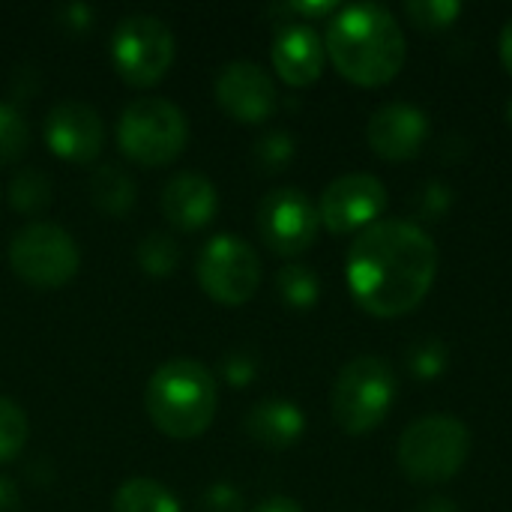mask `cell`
I'll return each mask as SVG.
<instances>
[{"label":"cell","instance_id":"6da1fadb","mask_svg":"<svg viewBox=\"0 0 512 512\" xmlns=\"http://www.w3.org/2000/svg\"><path fill=\"white\" fill-rule=\"evenodd\" d=\"M438 264V243L423 225L381 219L351 240L345 279L363 312L375 318H402L429 297Z\"/></svg>","mask_w":512,"mask_h":512},{"label":"cell","instance_id":"7a4b0ae2","mask_svg":"<svg viewBox=\"0 0 512 512\" xmlns=\"http://www.w3.org/2000/svg\"><path fill=\"white\" fill-rule=\"evenodd\" d=\"M324 51L336 72L360 87L390 84L408 57V42L396 15L381 3L339 6L324 33Z\"/></svg>","mask_w":512,"mask_h":512},{"label":"cell","instance_id":"3957f363","mask_svg":"<svg viewBox=\"0 0 512 512\" xmlns=\"http://www.w3.org/2000/svg\"><path fill=\"white\" fill-rule=\"evenodd\" d=\"M219 390L213 372L192 360H165L147 381L144 408L153 426L171 438H198L216 417Z\"/></svg>","mask_w":512,"mask_h":512},{"label":"cell","instance_id":"277c9868","mask_svg":"<svg viewBox=\"0 0 512 512\" xmlns=\"http://www.w3.org/2000/svg\"><path fill=\"white\" fill-rule=\"evenodd\" d=\"M471 456V432L459 417L429 414L405 426L396 444V462L411 483L438 486L453 480Z\"/></svg>","mask_w":512,"mask_h":512},{"label":"cell","instance_id":"5b68a950","mask_svg":"<svg viewBox=\"0 0 512 512\" xmlns=\"http://www.w3.org/2000/svg\"><path fill=\"white\" fill-rule=\"evenodd\" d=\"M396 393H399L396 372L384 357L378 354L354 357L336 375L333 396H330L333 420L342 432L354 438L369 435L387 420Z\"/></svg>","mask_w":512,"mask_h":512},{"label":"cell","instance_id":"8992f818","mask_svg":"<svg viewBox=\"0 0 512 512\" xmlns=\"http://www.w3.org/2000/svg\"><path fill=\"white\" fill-rule=\"evenodd\" d=\"M117 141L129 159L141 165H165L186 147L189 123L171 99L138 96L120 111Z\"/></svg>","mask_w":512,"mask_h":512},{"label":"cell","instance_id":"52a82bcc","mask_svg":"<svg viewBox=\"0 0 512 512\" xmlns=\"http://www.w3.org/2000/svg\"><path fill=\"white\" fill-rule=\"evenodd\" d=\"M9 264L33 288H60L78 273L81 252L66 228L27 222L9 240Z\"/></svg>","mask_w":512,"mask_h":512},{"label":"cell","instance_id":"ba28073f","mask_svg":"<svg viewBox=\"0 0 512 512\" xmlns=\"http://www.w3.org/2000/svg\"><path fill=\"white\" fill-rule=\"evenodd\" d=\"M111 57L123 81L153 84L174 60V33L150 12L123 15L111 30Z\"/></svg>","mask_w":512,"mask_h":512},{"label":"cell","instance_id":"9c48e42d","mask_svg":"<svg viewBox=\"0 0 512 512\" xmlns=\"http://www.w3.org/2000/svg\"><path fill=\"white\" fill-rule=\"evenodd\" d=\"M195 273L201 288L213 300L225 306H240L255 297L261 285V258L243 237L216 234L198 252Z\"/></svg>","mask_w":512,"mask_h":512},{"label":"cell","instance_id":"30bf717a","mask_svg":"<svg viewBox=\"0 0 512 512\" xmlns=\"http://www.w3.org/2000/svg\"><path fill=\"white\" fill-rule=\"evenodd\" d=\"M321 216L312 198L297 186H276L258 204V234L270 252L297 258L318 240Z\"/></svg>","mask_w":512,"mask_h":512},{"label":"cell","instance_id":"8fae6325","mask_svg":"<svg viewBox=\"0 0 512 512\" xmlns=\"http://www.w3.org/2000/svg\"><path fill=\"white\" fill-rule=\"evenodd\" d=\"M387 186L369 171H348L327 183L318 201L321 225L330 234H354L381 222L387 210Z\"/></svg>","mask_w":512,"mask_h":512},{"label":"cell","instance_id":"7c38bea8","mask_svg":"<svg viewBox=\"0 0 512 512\" xmlns=\"http://www.w3.org/2000/svg\"><path fill=\"white\" fill-rule=\"evenodd\" d=\"M432 123L429 114L405 99L384 102L381 108L372 111L366 123V141L372 153H378L387 162H408L423 153L429 144Z\"/></svg>","mask_w":512,"mask_h":512},{"label":"cell","instance_id":"4fadbf2b","mask_svg":"<svg viewBox=\"0 0 512 512\" xmlns=\"http://www.w3.org/2000/svg\"><path fill=\"white\" fill-rule=\"evenodd\" d=\"M216 102L243 123L267 120L279 105L276 81L255 60H231L216 75Z\"/></svg>","mask_w":512,"mask_h":512},{"label":"cell","instance_id":"5bb4252c","mask_svg":"<svg viewBox=\"0 0 512 512\" xmlns=\"http://www.w3.org/2000/svg\"><path fill=\"white\" fill-rule=\"evenodd\" d=\"M48 147L72 162H90L102 150L105 126L99 111L84 99H60L45 114Z\"/></svg>","mask_w":512,"mask_h":512},{"label":"cell","instance_id":"9a60e30c","mask_svg":"<svg viewBox=\"0 0 512 512\" xmlns=\"http://www.w3.org/2000/svg\"><path fill=\"white\" fill-rule=\"evenodd\" d=\"M270 60L273 69L279 72V78L291 87H306L312 81L321 78L324 72V39L321 33L306 24V21H282L276 36H273V48H270Z\"/></svg>","mask_w":512,"mask_h":512},{"label":"cell","instance_id":"2e32d148","mask_svg":"<svg viewBox=\"0 0 512 512\" xmlns=\"http://www.w3.org/2000/svg\"><path fill=\"white\" fill-rule=\"evenodd\" d=\"M216 207H219L216 186L201 171H177L162 186V210H165L168 222L183 231L207 225L213 219Z\"/></svg>","mask_w":512,"mask_h":512},{"label":"cell","instance_id":"e0dca14e","mask_svg":"<svg viewBox=\"0 0 512 512\" xmlns=\"http://www.w3.org/2000/svg\"><path fill=\"white\" fill-rule=\"evenodd\" d=\"M243 426L255 444H261L267 450H285L303 438L306 414L291 399H261L249 408Z\"/></svg>","mask_w":512,"mask_h":512},{"label":"cell","instance_id":"ac0fdd59","mask_svg":"<svg viewBox=\"0 0 512 512\" xmlns=\"http://www.w3.org/2000/svg\"><path fill=\"white\" fill-rule=\"evenodd\" d=\"M114 512H183L174 492H168L159 480L132 477L114 492Z\"/></svg>","mask_w":512,"mask_h":512},{"label":"cell","instance_id":"d6986e66","mask_svg":"<svg viewBox=\"0 0 512 512\" xmlns=\"http://www.w3.org/2000/svg\"><path fill=\"white\" fill-rule=\"evenodd\" d=\"M90 189H93V204L108 216H123L135 201V180L129 177V171L111 162L93 174Z\"/></svg>","mask_w":512,"mask_h":512},{"label":"cell","instance_id":"ffe728a7","mask_svg":"<svg viewBox=\"0 0 512 512\" xmlns=\"http://www.w3.org/2000/svg\"><path fill=\"white\" fill-rule=\"evenodd\" d=\"M276 291H279V297H282L285 306H291L297 312H306L321 297V279L306 264H285L276 273Z\"/></svg>","mask_w":512,"mask_h":512},{"label":"cell","instance_id":"44dd1931","mask_svg":"<svg viewBox=\"0 0 512 512\" xmlns=\"http://www.w3.org/2000/svg\"><path fill=\"white\" fill-rule=\"evenodd\" d=\"M405 363H408V372L417 381H435L450 366V348L438 336H423V339H417V342L408 345Z\"/></svg>","mask_w":512,"mask_h":512},{"label":"cell","instance_id":"7402d4cb","mask_svg":"<svg viewBox=\"0 0 512 512\" xmlns=\"http://www.w3.org/2000/svg\"><path fill=\"white\" fill-rule=\"evenodd\" d=\"M9 201L21 213H39L51 201V180L39 168H21L9 183Z\"/></svg>","mask_w":512,"mask_h":512},{"label":"cell","instance_id":"603a6c76","mask_svg":"<svg viewBox=\"0 0 512 512\" xmlns=\"http://www.w3.org/2000/svg\"><path fill=\"white\" fill-rule=\"evenodd\" d=\"M453 210V186L447 180H426L414 189L411 195V213L417 216V225L420 222H441L447 219V213Z\"/></svg>","mask_w":512,"mask_h":512},{"label":"cell","instance_id":"cb8c5ba5","mask_svg":"<svg viewBox=\"0 0 512 512\" xmlns=\"http://www.w3.org/2000/svg\"><path fill=\"white\" fill-rule=\"evenodd\" d=\"M27 414L24 408L9 399V396H0V462H12L24 444H27Z\"/></svg>","mask_w":512,"mask_h":512},{"label":"cell","instance_id":"d4e9b609","mask_svg":"<svg viewBox=\"0 0 512 512\" xmlns=\"http://www.w3.org/2000/svg\"><path fill=\"white\" fill-rule=\"evenodd\" d=\"M405 15L411 18L414 27L426 33H438L456 24V18L462 15V3L459 0H408Z\"/></svg>","mask_w":512,"mask_h":512},{"label":"cell","instance_id":"484cf974","mask_svg":"<svg viewBox=\"0 0 512 512\" xmlns=\"http://www.w3.org/2000/svg\"><path fill=\"white\" fill-rule=\"evenodd\" d=\"M177 261H180V246L174 237H168L162 231H153L138 243V264H141V270H147L153 276L171 273L177 267Z\"/></svg>","mask_w":512,"mask_h":512},{"label":"cell","instance_id":"4316f807","mask_svg":"<svg viewBox=\"0 0 512 512\" xmlns=\"http://www.w3.org/2000/svg\"><path fill=\"white\" fill-rule=\"evenodd\" d=\"M27 150V120L18 105L0 99V165L15 162Z\"/></svg>","mask_w":512,"mask_h":512},{"label":"cell","instance_id":"83f0119b","mask_svg":"<svg viewBox=\"0 0 512 512\" xmlns=\"http://www.w3.org/2000/svg\"><path fill=\"white\" fill-rule=\"evenodd\" d=\"M255 162L261 165V171H282L294 153H297V144H294V135L285 132V129H270L264 132L258 141H255Z\"/></svg>","mask_w":512,"mask_h":512},{"label":"cell","instance_id":"f1b7e54d","mask_svg":"<svg viewBox=\"0 0 512 512\" xmlns=\"http://www.w3.org/2000/svg\"><path fill=\"white\" fill-rule=\"evenodd\" d=\"M222 375L231 387H249L258 378V354L249 348H234L222 360Z\"/></svg>","mask_w":512,"mask_h":512},{"label":"cell","instance_id":"f546056e","mask_svg":"<svg viewBox=\"0 0 512 512\" xmlns=\"http://www.w3.org/2000/svg\"><path fill=\"white\" fill-rule=\"evenodd\" d=\"M204 512H243V492L231 483H213L204 492Z\"/></svg>","mask_w":512,"mask_h":512},{"label":"cell","instance_id":"4dcf8cb0","mask_svg":"<svg viewBox=\"0 0 512 512\" xmlns=\"http://www.w3.org/2000/svg\"><path fill=\"white\" fill-rule=\"evenodd\" d=\"M282 12H288V15H300V21H315V18H327V15H336L339 12V3L336 0H315V3H306V0H300V3H285V6H279Z\"/></svg>","mask_w":512,"mask_h":512},{"label":"cell","instance_id":"1f68e13d","mask_svg":"<svg viewBox=\"0 0 512 512\" xmlns=\"http://www.w3.org/2000/svg\"><path fill=\"white\" fill-rule=\"evenodd\" d=\"M21 510V492L9 477H0V512Z\"/></svg>","mask_w":512,"mask_h":512},{"label":"cell","instance_id":"d6a6232c","mask_svg":"<svg viewBox=\"0 0 512 512\" xmlns=\"http://www.w3.org/2000/svg\"><path fill=\"white\" fill-rule=\"evenodd\" d=\"M252 512H303V507L294 498H288V495H273V498L261 501Z\"/></svg>","mask_w":512,"mask_h":512},{"label":"cell","instance_id":"836d02e7","mask_svg":"<svg viewBox=\"0 0 512 512\" xmlns=\"http://www.w3.org/2000/svg\"><path fill=\"white\" fill-rule=\"evenodd\" d=\"M468 150H471V147H468V141H465L462 135H450V138L441 144V156H444V159H453V162L465 159Z\"/></svg>","mask_w":512,"mask_h":512},{"label":"cell","instance_id":"e575fe53","mask_svg":"<svg viewBox=\"0 0 512 512\" xmlns=\"http://www.w3.org/2000/svg\"><path fill=\"white\" fill-rule=\"evenodd\" d=\"M417 512H462V507L453 498H447V495H432V498L420 501Z\"/></svg>","mask_w":512,"mask_h":512},{"label":"cell","instance_id":"d590c367","mask_svg":"<svg viewBox=\"0 0 512 512\" xmlns=\"http://www.w3.org/2000/svg\"><path fill=\"white\" fill-rule=\"evenodd\" d=\"M498 51H501V63L504 69L512 75V15L507 18L504 30H501V39H498Z\"/></svg>","mask_w":512,"mask_h":512},{"label":"cell","instance_id":"8d00e7d4","mask_svg":"<svg viewBox=\"0 0 512 512\" xmlns=\"http://www.w3.org/2000/svg\"><path fill=\"white\" fill-rule=\"evenodd\" d=\"M507 123H510V126H512V99H510V102H507Z\"/></svg>","mask_w":512,"mask_h":512}]
</instances>
